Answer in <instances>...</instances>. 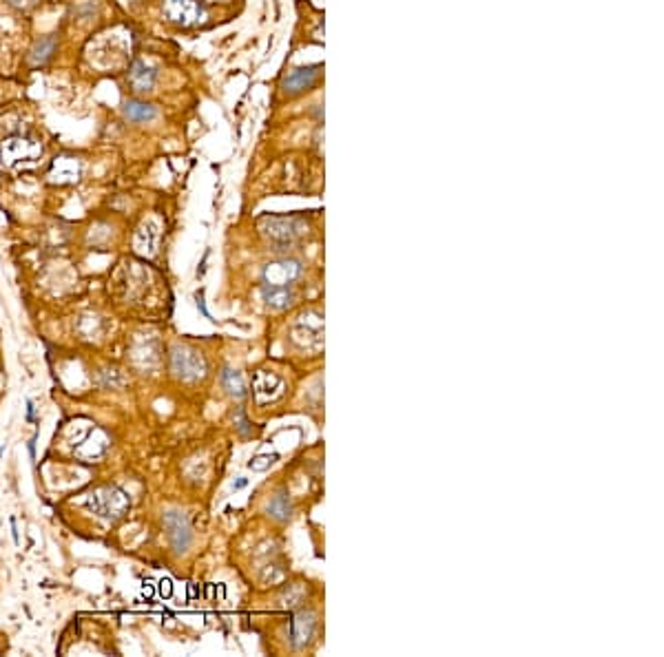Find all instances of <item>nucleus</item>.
<instances>
[{"instance_id": "obj_1", "label": "nucleus", "mask_w": 664, "mask_h": 657, "mask_svg": "<svg viewBox=\"0 0 664 657\" xmlns=\"http://www.w3.org/2000/svg\"><path fill=\"white\" fill-rule=\"evenodd\" d=\"M131 501L125 489L116 485H105L87 494V509L105 520H118L127 514Z\"/></svg>"}, {"instance_id": "obj_2", "label": "nucleus", "mask_w": 664, "mask_h": 657, "mask_svg": "<svg viewBox=\"0 0 664 657\" xmlns=\"http://www.w3.org/2000/svg\"><path fill=\"white\" fill-rule=\"evenodd\" d=\"M162 14L177 27H193L204 18V7L199 0H164Z\"/></svg>"}, {"instance_id": "obj_3", "label": "nucleus", "mask_w": 664, "mask_h": 657, "mask_svg": "<svg viewBox=\"0 0 664 657\" xmlns=\"http://www.w3.org/2000/svg\"><path fill=\"white\" fill-rule=\"evenodd\" d=\"M260 226H262V233L275 244H290L306 228L299 217H277V215L262 217Z\"/></svg>"}, {"instance_id": "obj_4", "label": "nucleus", "mask_w": 664, "mask_h": 657, "mask_svg": "<svg viewBox=\"0 0 664 657\" xmlns=\"http://www.w3.org/2000/svg\"><path fill=\"white\" fill-rule=\"evenodd\" d=\"M171 363H173L175 375L184 381H195V379H201L206 375V361L201 359V354H197L195 350L175 348Z\"/></svg>"}, {"instance_id": "obj_5", "label": "nucleus", "mask_w": 664, "mask_h": 657, "mask_svg": "<svg viewBox=\"0 0 664 657\" xmlns=\"http://www.w3.org/2000/svg\"><path fill=\"white\" fill-rule=\"evenodd\" d=\"M321 64H310V66H299V69L290 71L284 82H281V89H284L286 96H301L310 91V89L317 84V80L321 78Z\"/></svg>"}, {"instance_id": "obj_6", "label": "nucleus", "mask_w": 664, "mask_h": 657, "mask_svg": "<svg viewBox=\"0 0 664 657\" xmlns=\"http://www.w3.org/2000/svg\"><path fill=\"white\" fill-rule=\"evenodd\" d=\"M38 153H42V146L31 140V138H22V135H14L3 142V149H0V160L7 164H14L20 160H31Z\"/></svg>"}, {"instance_id": "obj_7", "label": "nucleus", "mask_w": 664, "mask_h": 657, "mask_svg": "<svg viewBox=\"0 0 664 657\" xmlns=\"http://www.w3.org/2000/svg\"><path fill=\"white\" fill-rule=\"evenodd\" d=\"M157 80V69L142 60H133L129 71H127V84L133 89L135 93H149L153 91Z\"/></svg>"}, {"instance_id": "obj_8", "label": "nucleus", "mask_w": 664, "mask_h": 657, "mask_svg": "<svg viewBox=\"0 0 664 657\" xmlns=\"http://www.w3.org/2000/svg\"><path fill=\"white\" fill-rule=\"evenodd\" d=\"M109 445H111L109 436L102 432V429L93 427L91 432L87 434V438L82 440V443H78V445L73 447V451H75V454L80 456V458H84V460H96V458L107 454Z\"/></svg>"}, {"instance_id": "obj_9", "label": "nucleus", "mask_w": 664, "mask_h": 657, "mask_svg": "<svg viewBox=\"0 0 664 657\" xmlns=\"http://www.w3.org/2000/svg\"><path fill=\"white\" fill-rule=\"evenodd\" d=\"M301 275V264L286 259V262H275L264 270V281L270 286H288Z\"/></svg>"}, {"instance_id": "obj_10", "label": "nucleus", "mask_w": 664, "mask_h": 657, "mask_svg": "<svg viewBox=\"0 0 664 657\" xmlns=\"http://www.w3.org/2000/svg\"><path fill=\"white\" fill-rule=\"evenodd\" d=\"M164 525L168 529V536H171L175 551H186V547L190 545V527L186 516L179 512H168L164 518Z\"/></svg>"}, {"instance_id": "obj_11", "label": "nucleus", "mask_w": 664, "mask_h": 657, "mask_svg": "<svg viewBox=\"0 0 664 657\" xmlns=\"http://www.w3.org/2000/svg\"><path fill=\"white\" fill-rule=\"evenodd\" d=\"M321 334L323 325L319 314H314V321H310L308 316H301V321L292 327V341L299 345H317L321 341Z\"/></svg>"}, {"instance_id": "obj_12", "label": "nucleus", "mask_w": 664, "mask_h": 657, "mask_svg": "<svg viewBox=\"0 0 664 657\" xmlns=\"http://www.w3.org/2000/svg\"><path fill=\"white\" fill-rule=\"evenodd\" d=\"M281 390H284V381L275 375H270V372H260V375L255 377L253 392L257 396V401H262V403L273 401L281 394Z\"/></svg>"}, {"instance_id": "obj_13", "label": "nucleus", "mask_w": 664, "mask_h": 657, "mask_svg": "<svg viewBox=\"0 0 664 657\" xmlns=\"http://www.w3.org/2000/svg\"><path fill=\"white\" fill-rule=\"evenodd\" d=\"M122 113H125V118L133 124H146L157 118V107L142 100H127L125 107H122Z\"/></svg>"}, {"instance_id": "obj_14", "label": "nucleus", "mask_w": 664, "mask_h": 657, "mask_svg": "<svg viewBox=\"0 0 664 657\" xmlns=\"http://www.w3.org/2000/svg\"><path fill=\"white\" fill-rule=\"evenodd\" d=\"M157 226L153 222H146L140 226V231L135 233V240H133V246H135V253H140L144 257H151L155 255V248H157Z\"/></svg>"}, {"instance_id": "obj_15", "label": "nucleus", "mask_w": 664, "mask_h": 657, "mask_svg": "<svg viewBox=\"0 0 664 657\" xmlns=\"http://www.w3.org/2000/svg\"><path fill=\"white\" fill-rule=\"evenodd\" d=\"M262 297L273 310H284L292 303V292L288 290V286H270V283H264Z\"/></svg>"}, {"instance_id": "obj_16", "label": "nucleus", "mask_w": 664, "mask_h": 657, "mask_svg": "<svg viewBox=\"0 0 664 657\" xmlns=\"http://www.w3.org/2000/svg\"><path fill=\"white\" fill-rule=\"evenodd\" d=\"M55 47H58V38H55V36H44V38H40V40L31 47V51H29V62H31L33 66L47 64V62L51 60V55H53Z\"/></svg>"}, {"instance_id": "obj_17", "label": "nucleus", "mask_w": 664, "mask_h": 657, "mask_svg": "<svg viewBox=\"0 0 664 657\" xmlns=\"http://www.w3.org/2000/svg\"><path fill=\"white\" fill-rule=\"evenodd\" d=\"M312 627H314V622L310 615H297L295 620H292L290 636H292V642H295V647H301V644L310 638Z\"/></svg>"}, {"instance_id": "obj_18", "label": "nucleus", "mask_w": 664, "mask_h": 657, "mask_svg": "<svg viewBox=\"0 0 664 657\" xmlns=\"http://www.w3.org/2000/svg\"><path fill=\"white\" fill-rule=\"evenodd\" d=\"M222 385L228 390L231 396H237V399H242V396L246 394L244 377L240 375L237 370H224L222 372Z\"/></svg>"}, {"instance_id": "obj_19", "label": "nucleus", "mask_w": 664, "mask_h": 657, "mask_svg": "<svg viewBox=\"0 0 664 657\" xmlns=\"http://www.w3.org/2000/svg\"><path fill=\"white\" fill-rule=\"evenodd\" d=\"M268 512L273 514L275 518H286V516L290 514V505H288V501L284 498V494L275 496V501L268 505Z\"/></svg>"}, {"instance_id": "obj_20", "label": "nucleus", "mask_w": 664, "mask_h": 657, "mask_svg": "<svg viewBox=\"0 0 664 657\" xmlns=\"http://www.w3.org/2000/svg\"><path fill=\"white\" fill-rule=\"evenodd\" d=\"M275 458H277V456H260V458H255V460H251V469L262 471V469H266V467L273 465Z\"/></svg>"}, {"instance_id": "obj_21", "label": "nucleus", "mask_w": 664, "mask_h": 657, "mask_svg": "<svg viewBox=\"0 0 664 657\" xmlns=\"http://www.w3.org/2000/svg\"><path fill=\"white\" fill-rule=\"evenodd\" d=\"M168 584H171V582H162V593H168V591H171V586H168Z\"/></svg>"}]
</instances>
